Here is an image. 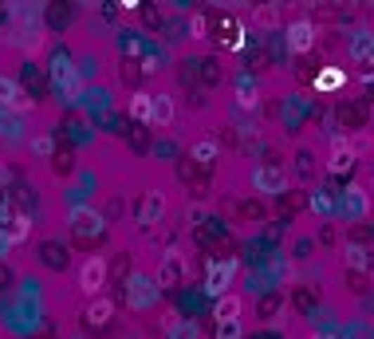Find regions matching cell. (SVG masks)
<instances>
[{
	"label": "cell",
	"mask_w": 374,
	"mask_h": 339,
	"mask_svg": "<svg viewBox=\"0 0 374 339\" xmlns=\"http://www.w3.org/2000/svg\"><path fill=\"white\" fill-rule=\"evenodd\" d=\"M79 288H83V296H103V288H107V260L103 257H91L83 269H79Z\"/></svg>",
	"instance_id": "6da1fadb"
},
{
	"label": "cell",
	"mask_w": 374,
	"mask_h": 339,
	"mask_svg": "<svg viewBox=\"0 0 374 339\" xmlns=\"http://www.w3.org/2000/svg\"><path fill=\"white\" fill-rule=\"evenodd\" d=\"M252 190L256 193H284L288 190V174L284 170H276V166H256L252 170Z\"/></svg>",
	"instance_id": "7a4b0ae2"
},
{
	"label": "cell",
	"mask_w": 374,
	"mask_h": 339,
	"mask_svg": "<svg viewBox=\"0 0 374 339\" xmlns=\"http://www.w3.org/2000/svg\"><path fill=\"white\" fill-rule=\"evenodd\" d=\"M51 79H56L59 95H67V99L79 91V75H75V68L67 63V56H56V63H51Z\"/></svg>",
	"instance_id": "3957f363"
},
{
	"label": "cell",
	"mask_w": 374,
	"mask_h": 339,
	"mask_svg": "<svg viewBox=\"0 0 374 339\" xmlns=\"http://www.w3.org/2000/svg\"><path fill=\"white\" fill-rule=\"evenodd\" d=\"M28 99H24V91L12 75H0V110H24Z\"/></svg>",
	"instance_id": "277c9868"
},
{
	"label": "cell",
	"mask_w": 374,
	"mask_h": 339,
	"mask_svg": "<svg viewBox=\"0 0 374 339\" xmlns=\"http://www.w3.org/2000/svg\"><path fill=\"white\" fill-rule=\"evenodd\" d=\"M311 44H315V28L307 20H295L292 28H288V48L299 56V51H311Z\"/></svg>",
	"instance_id": "5b68a950"
},
{
	"label": "cell",
	"mask_w": 374,
	"mask_h": 339,
	"mask_svg": "<svg viewBox=\"0 0 374 339\" xmlns=\"http://www.w3.org/2000/svg\"><path fill=\"white\" fill-rule=\"evenodd\" d=\"M181 272H186L181 257H177V252H166V260H162V269H157V292H162V288H174L177 280H181Z\"/></svg>",
	"instance_id": "8992f818"
},
{
	"label": "cell",
	"mask_w": 374,
	"mask_h": 339,
	"mask_svg": "<svg viewBox=\"0 0 374 339\" xmlns=\"http://www.w3.org/2000/svg\"><path fill=\"white\" fill-rule=\"evenodd\" d=\"M110 316H115V304H110L107 296H95V300L87 304V312H83V319H87L91 328H107Z\"/></svg>",
	"instance_id": "52a82bcc"
},
{
	"label": "cell",
	"mask_w": 374,
	"mask_h": 339,
	"mask_svg": "<svg viewBox=\"0 0 374 339\" xmlns=\"http://www.w3.org/2000/svg\"><path fill=\"white\" fill-rule=\"evenodd\" d=\"M150 122L154 127H169L174 122V99L169 95H150Z\"/></svg>",
	"instance_id": "ba28073f"
},
{
	"label": "cell",
	"mask_w": 374,
	"mask_h": 339,
	"mask_svg": "<svg viewBox=\"0 0 374 339\" xmlns=\"http://www.w3.org/2000/svg\"><path fill=\"white\" fill-rule=\"evenodd\" d=\"M236 276V260H225V264H213V272H209V292L213 296H221V292L228 288V280Z\"/></svg>",
	"instance_id": "9c48e42d"
},
{
	"label": "cell",
	"mask_w": 374,
	"mask_h": 339,
	"mask_svg": "<svg viewBox=\"0 0 374 339\" xmlns=\"http://www.w3.org/2000/svg\"><path fill=\"white\" fill-rule=\"evenodd\" d=\"M374 56V32H354L351 36V60H359V63H366Z\"/></svg>",
	"instance_id": "30bf717a"
},
{
	"label": "cell",
	"mask_w": 374,
	"mask_h": 339,
	"mask_svg": "<svg viewBox=\"0 0 374 339\" xmlns=\"http://www.w3.org/2000/svg\"><path fill=\"white\" fill-rule=\"evenodd\" d=\"M71 225H75L79 237H87L91 229L103 233V217H98V213H91V210H75V213H71Z\"/></svg>",
	"instance_id": "8fae6325"
},
{
	"label": "cell",
	"mask_w": 374,
	"mask_h": 339,
	"mask_svg": "<svg viewBox=\"0 0 374 339\" xmlns=\"http://www.w3.org/2000/svg\"><path fill=\"white\" fill-rule=\"evenodd\" d=\"M154 296H157L154 280L138 276V280H134V292H130V304H134V308H150V304H154Z\"/></svg>",
	"instance_id": "7c38bea8"
},
{
	"label": "cell",
	"mask_w": 374,
	"mask_h": 339,
	"mask_svg": "<svg viewBox=\"0 0 374 339\" xmlns=\"http://www.w3.org/2000/svg\"><path fill=\"white\" fill-rule=\"evenodd\" d=\"M4 233H8V241H12V245H20V241H28V233H32V221L24 217V213H12V217H8V225H4Z\"/></svg>",
	"instance_id": "4fadbf2b"
},
{
	"label": "cell",
	"mask_w": 374,
	"mask_h": 339,
	"mask_svg": "<svg viewBox=\"0 0 374 339\" xmlns=\"http://www.w3.org/2000/svg\"><path fill=\"white\" fill-rule=\"evenodd\" d=\"M166 213V198H162V190L146 193V205H142V225H154V217H162Z\"/></svg>",
	"instance_id": "5bb4252c"
},
{
	"label": "cell",
	"mask_w": 374,
	"mask_h": 339,
	"mask_svg": "<svg viewBox=\"0 0 374 339\" xmlns=\"http://www.w3.org/2000/svg\"><path fill=\"white\" fill-rule=\"evenodd\" d=\"M236 103H240V107H256V103H260V91H256V83L248 79V75L236 83Z\"/></svg>",
	"instance_id": "9a60e30c"
},
{
	"label": "cell",
	"mask_w": 374,
	"mask_h": 339,
	"mask_svg": "<svg viewBox=\"0 0 374 339\" xmlns=\"http://www.w3.org/2000/svg\"><path fill=\"white\" fill-rule=\"evenodd\" d=\"M351 166H354V154L347 150V142L339 139V142H335V154H331V170H335V174H343V170H351Z\"/></svg>",
	"instance_id": "2e32d148"
},
{
	"label": "cell",
	"mask_w": 374,
	"mask_h": 339,
	"mask_svg": "<svg viewBox=\"0 0 374 339\" xmlns=\"http://www.w3.org/2000/svg\"><path fill=\"white\" fill-rule=\"evenodd\" d=\"M240 296H217V319H236L240 316Z\"/></svg>",
	"instance_id": "e0dca14e"
},
{
	"label": "cell",
	"mask_w": 374,
	"mask_h": 339,
	"mask_svg": "<svg viewBox=\"0 0 374 339\" xmlns=\"http://www.w3.org/2000/svg\"><path fill=\"white\" fill-rule=\"evenodd\" d=\"M221 150H217V142L213 139H201V142H193V150H189V158L193 162H213Z\"/></svg>",
	"instance_id": "ac0fdd59"
},
{
	"label": "cell",
	"mask_w": 374,
	"mask_h": 339,
	"mask_svg": "<svg viewBox=\"0 0 374 339\" xmlns=\"http://www.w3.org/2000/svg\"><path fill=\"white\" fill-rule=\"evenodd\" d=\"M130 119L150 122V95H146V91H138L134 99H130Z\"/></svg>",
	"instance_id": "d6986e66"
},
{
	"label": "cell",
	"mask_w": 374,
	"mask_h": 339,
	"mask_svg": "<svg viewBox=\"0 0 374 339\" xmlns=\"http://www.w3.org/2000/svg\"><path fill=\"white\" fill-rule=\"evenodd\" d=\"M252 20L260 24V28H272V24L280 20V8H276V4H264V8H260V12L252 16Z\"/></svg>",
	"instance_id": "ffe728a7"
},
{
	"label": "cell",
	"mask_w": 374,
	"mask_h": 339,
	"mask_svg": "<svg viewBox=\"0 0 374 339\" xmlns=\"http://www.w3.org/2000/svg\"><path fill=\"white\" fill-rule=\"evenodd\" d=\"M217 339H240V319H221L217 324Z\"/></svg>",
	"instance_id": "44dd1931"
},
{
	"label": "cell",
	"mask_w": 374,
	"mask_h": 339,
	"mask_svg": "<svg viewBox=\"0 0 374 339\" xmlns=\"http://www.w3.org/2000/svg\"><path fill=\"white\" fill-rule=\"evenodd\" d=\"M339 83H343V71H323V75L315 79V87H319V91H331V87H339Z\"/></svg>",
	"instance_id": "7402d4cb"
},
{
	"label": "cell",
	"mask_w": 374,
	"mask_h": 339,
	"mask_svg": "<svg viewBox=\"0 0 374 339\" xmlns=\"http://www.w3.org/2000/svg\"><path fill=\"white\" fill-rule=\"evenodd\" d=\"M347 260H351L354 269H370V257H366V252L359 249V245H351V249H347Z\"/></svg>",
	"instance_id": "603a6c76"
},
{
	"label": "cell",
	"mask_w": 374,
	"mask_h": 339,
	"mask_svg": "<svg viewBox=\"0 0 374 339\" xmlns=\"http://www.w3.org/2000/svg\"><path fill=\"white\" fill-rule=\"evenodd\" d=\"M169 339H197V328L193 324H174V328H169Z\"/></svg>",
	"instance_id": "cb8c5ba5"
},
{
	"label": "cell",
	"mask_w": 374,
	"mask_h": 339,
	"mask_svg": "<svg viewBox=\"0 0 374 339\" xmlns=\"http://www.w3.org/2000/svg\"><path fill=\"white\" fill-rule=\"evenodd\" d=\"M16 130H20V119H12V115H0V134H8V139H12Z\"/></svg>",
	"instance_id": "d4e9b609"
},
{
	"label": "cell",
	"mask_w": 374,
	"mask_h": 339,
	"mask_svg": "<svg viewBox=\"0 0 374 339\" xmlns=\"http://www.w3.org/2000/svg\"><path fill=\"white\" fill-rule=\"evenodd\" d=\"M347 150H351V154H366V150H370V139H366V134H354Z\"/></svg>",
	"instance_id": "484cf974"
},
{
	"label": "cell",
	"mask_w": 374,
	"mask_h": 339,
	"mask_svg": "<svg viewBox=\"0 0 374 339\" xmlns=\"http://www.w3.org/2000/svg\"><path fill=\"white\" fill-rule=\"evenodd\" d=\"M32 150H36V154H51V139H48V134L32 139Z\"/></svg>",
	"instance_id": "4316f807"
},
{
	"label": "cell",
	"mask_w": 374,
	"mask_h": 339,
	"mask_svg": "<svg viewBox=\"0 0 374 339\" xmlns=\"http://www.w3.org/2000/svg\"><path fill=\"white\" fill-rule=\"evenodd\" d=\"M8 249H12V241H8V233H4V225H0V257H8Z\"/></svg>",
	"instance_id": "83f0119b"
},
{
	"label": "cell",
	"mask_w": 374,
	"mask_h": 339,
	"mask_svg": "<svg viewBox=\"0 0 374 339\" xmlns=\"http://www.w3.org/2000/svg\"><path fill=\"white\" fill-rule=\"evenodd\" d=\"M193 36H197V40L205 36V16H193Z\"/></svg>",
	"instance_id": "f1b7e54d"
},
{
	"label": "cell",
	"mask_w": 374,
	"mask_h": 339,
	"mask_svg": "<svg viewBox=\"0 0 374 339\" xmlns=\"http://www.w3.org/2000/svg\"><path fill=\"white\" fill-rule=\"evenodd\" d=\"M319 339H331V335H319Z\"/></svg>",
	"instance_id": "f546056e"
},
{
	"label": "cell",
	"mask_w": 374,
	"mask_h": 339,
	"mask_svg": "<svg viewBox=\"0 0 374 339\" xmlns=\"http://www.w3.org/2000/svg\"><path fill=\"white\" fill-rule=\"evenodd\" d=\"M370 190H374V178H370Z\"/></svg>",
	"instance_id": "4dcf8cb0"
},
{
	"label": "cell",
	"mask_w": 374,
	"mask_h": 339,
	"mask_svg": "<svg viewBox=\"0 0 374 339\" xmlns=\"http://www.w3.org/2000/svg\"><path fill=\"white\" fill-rule=\"evenodd\" d=\"M0 201H4V193H0Z\"/></svg>",
	"instance_id": "1f68e13d"
}]
</instances>
